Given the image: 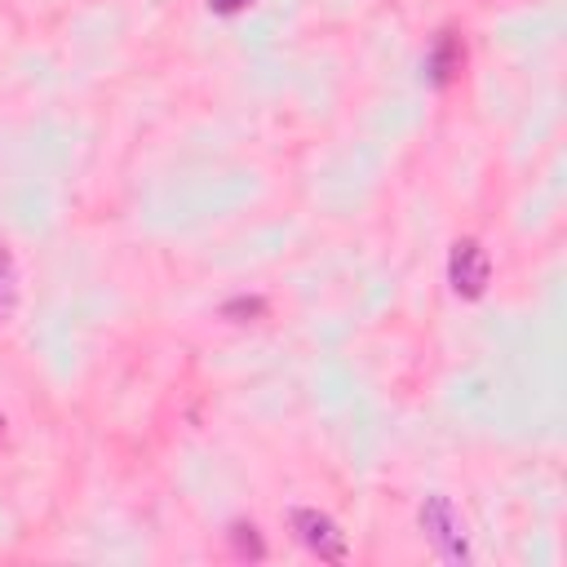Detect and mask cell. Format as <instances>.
Here are the masks:
<instances>
[{
  "mask_svg": "<svg viewBox=\"0 0 567 567\" xmlns=\"http://www.w3.org/2000/svg\"><path fill=\"white\" fill-rule=\"evenodd\" d=\"M421 532L425 540L439 549V558L447 563H470V540H465V523L456 518L447 496H425L421 505Z\"/></svg>",
  "mask_w": 567,
  "mask_h": 567,
  "instance_id": "1",
  "label": "cell"
},
{
  "mask_svg": "<svg viewBox=\"0 0 567 567\" xmlns=\"http://www.w3.org/2000/svg\"><path fill=\"white\" fill-rule=\"evenodd\" d=\"M487 275H492V261H487L483 244L478 239H456L452 244V257H447V284H452V292L456 297H470V301L483 297Z\"/></svg>",
  "mask_w": 567,
  "mask_h": 567,
  "instance_id": "2",
  "label": "cell"
},
{
  "mask_svg": "<svg viewBox=\"0 0 567 567\" xmlns=\"http://www.w3.org/2000/svg\"><path fill=\"white\" fill-rule=\"evenodd\" d=\"M292 532L323 563H346V532L328 514H319V509H292Z\"/></svg>",
  "mask_w": 567,
  "mask_h": 567,
  "instance_id": "3",
  "label": "cell"
},
{
  "mask_svg": "<svg viewBox=\"0 0 567 567\" xmlns=\"http://www.w3.org/2000/svg\"><path fill=\"white\" fill-rule=\"evenodd\" d=\"M456 71H461V40H456L452 31H443V35L434 40L430 58H425V75H430V84H447Z\"/></svg>",
  "mask_w": 567,
  "mask_h": 567,
  "instance_id": "4",
  "label": "cell"
},
{
  "mask_svg": "<svg viewBox=\"0 0 567 567\" xmlns=\"http://www.w3.org/2000/svg\"><path fill=\"white\" fill-rule=\"evenodd\" d=\"M18 306V266H13V252L0 244V323L13 315Z\"/></svg>",
  "mask_w": 567,
  "mask_h": 567,
  "instance_id": "5",
  "label": "cell"
},
{
  "mask_svg": "<svg viewBox=\"0 0 567 567\" xmlns=\"http://www.w3.org/2000/svg\"><path fill=\"white\" fill-rule=\"evenodd\" d=\"M230 540H235V549L248 554V558H261V554H266V545H261V536H257L252 523H235V527H230Z\"/></svg>",
  "mask_w": 567,
  "mask_h": 567,
  "instance_id": "6",
  "label": "cell"
},
{
  "mask_svg": "<svg viewBox=\"0 0 567 567\" xmlns=\"http://www.w3.org/2000/svg\"><path fill=\"white\" fill-rule=\"evenodd\" d=\"M226 315H248L252 319V315H266V301L261 297H248V301L239 297V301H226Z\"/></svg>",
  "mask_w": 567,
  "mask_h": 567,
  "instance_id": "7",
  "label": "cell"
},
{
  "mask_svg": "<svg viewBox=\"0 0 567 567\" xmlns=\"http://www.w3.org/2000/svg\"><path fill=\"white\" fill-rule=\"evenodd\" d=\"M244 4H248V0H213L217 13H235V9H244Z\"/></svg>",
  "mask_w": 567,
  "mask_h": 567,
  "instance_id": "8",
  "label": "cell"
},
{
  "mask_svg": "<svg viewBox=\"0 0 567 567\" xmlns=\"http://www.w3.org/2000/svg\"><path fill=\"white\" fill-rule=\"evenodd\" d=\"M0 434H4V416H0Z\"/></svg>",
  "mask_w": 567,
  "mask_h": 567,
  "instance_id": "9",
  "label": "cell"
}]
</instances>
